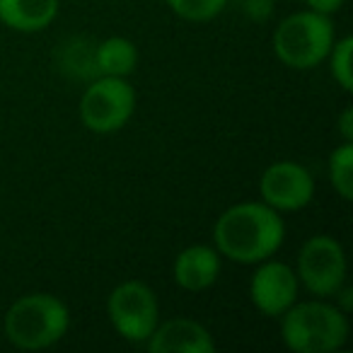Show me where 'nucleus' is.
<instances>
[{
	"mask_svg": "<svg viewBox=\"0 0 353 353\" xmlns=\"http://www.w3.org/2000/svg\"><path fill=\"white\" fill-rule=\"evenodd\" d=\"M167 6L174 15L189 22H208L221 15L228 0H167Z\"/></svg>",
	"mask_w": 353,
	"mask_h": 353,
	"instance_id": "obj_15",
	"label": "nucleus"
},
{
	"mask_svg": "<svg viewBox=\"0 0 353 353\" xmlns=\"http://www.w3.org/2000/svg\"><path fill=\"white\" fill-rule=\"evenodd\" d=\"M138 63V49L133 41L123 39V37H109L94 51V68L102 75H112V78H126L133 73Z\"/></svg>",
	"mask_w": 353,
	"mask_h": 353,
	"instance_id": "obj_13",
	"label": "nucleus"
},
{
	"mask_svg": "<svg viewBox=\"0 0 353 353\" xmlns=\"http://www.w3.org/2000/svg\"><path fill=\"white\" fill-rule=\"evenodd\" d=\"M339 128H341L343 141H353V109H343V114L339 117Z\"/></svg>",
	"mask_w": 353,
	"mask_h": 353,
	"instance_id": "obj_19",
	"label": "nucleus"
},
{
	"mask_svg": "<svg viewBox=\"0 0 353 353\" xmlns=\"http://www.w3.org/2000/svg\"><path fill=\"white\" fill-rule=\"evenodd\" d=\"M334 46V25L329 15L303 10L288 15L274 32V51L288 68H317Z\"/></svg>",
	"mask_w": 353,
	"mask_h": 353,
	"instance_id": "obj_4",
	"label": "nucleus"
},
{
	"mask_svg": "<svg viewBox=\"0 0 353 353\" xmlns=\"http://www.w3.org/2000/svg\"><path fill=\"white\" fill-rule=\"evenodd\" d=\"M145 343L150 353H213L216 348L203 324L184 317L157 324Z\"/></svg>",
	"mask_w": 353,
	"mask_h": 353,
	"instance_id": "obj_10",
	"label": "nucleus"
},
{
	"mask_svg": "<svg viewBox=\"0 0 353 353\" xmlns=\"http://www.w3.org/2000/svg\"><path fill=\"white\" fill-rule=\"evenodd\" d=\"M59 15V0H0V22L15 32H41Z\"/></svg>",
	"mask_w": 353,
	"mask_h": 353,
	"instance_id": "obj_12",
	"label": "nucleus"
},
{
	"mask_svg": "<svg viewBox=\"0 0 353 353\" xmlns=\"http://www.w3.org/2000/svg\"><path fill=\"white\" fill-rule=\"evenodd\" d=\"M252 303L266 317H281L298 298V276L283 261H266L250 283Z\"/></svg>",
	"mask_w": 353,
	"mask_h": 353,
	"instance_id": "obj_9",
	"label": "nucleus"
},
{
	"mask_svg": "<svg viewBox=\"0 0 353 353\" xmlns=\"http://www.w3.org/2000/svg\"><path fill=\"white\" fill-rule=\"evenodd\" d=\"M351 49H353V39L351 37H343L341 41L332 46L327 59H332V75L339 85H341L346 92L353 90V73H351Z\"/></svg>",
	"mask_w": 353,
	"mask_h": 353,
	"instance_id": "obj_16",
	"label": "nucleus"
},
{
	"mask_svg": "<svg viewBox=\"0 0 353 353\" xmlns=\"http://www.w3.org/2000/svg\"><path fill=\"white\" fill-rule=\"evenodd\" d=\"M281 334L295 353H332L348 339L346 312L327 303L290 305L283 314Z\"/></svg>",
	"mask_w": 353,
	"mask_h": 353,
	"instance_id": "obj_3",
	"label": "nucleus"
},
{
	"mask_svg": "<svg viewBox=\"0 0 353 353\" xmlns=\"http://www.w3.org/2000/svg\"><path fill=\"white\" fill-rule=\"evenodd\" d=\"M259 192L274 211H298L312 201L314 179L298 162H274L261 174Z\"/></svg>",
	"mask_w": 353,
	"mask_h": 353,
	"instance_id": "obj_8",
	"label": "nucleus"
},
{
	"mask_svg": "<svg viewBox=\"0 0 353 353\" xmlns=\"http://www.w3.org/2000/svg\"><path fill=\"white\" fill-rule=\"evenodd\" d=\"M329 179L343 201L353 199V145L346 141L329 157Z\"/></svg>",
	"mask_w": 353,
	"mask_h": 353,
	"instance_id": "obj_14",
	"label": "nucleus"
},
{
	"mask_svg": "<svg viewBox=\"0 0 353 353\" xmlns=\"http://www.w3.org/2000/svg\"><path fill=\"white\" fill-rule=\"evenodd\" d=\"M285 228L266 203H237L218 218L213 240L218 252L237 264H259L283 245Z\"/></svg>",
	"mask_w": 353,
	"mask_h": 353,
	"instance_id": "obj_1",
	"label": "nucleus"
},
{
	"mask_svg": "<svg viewBox=\"0 0 353 353\" xmlns=\"http://www.w3.org/2000/svg\"><path fill=\"white\" fill-rule=\"evenodd\" d=\"M245 12L252 20H266L271 15V0H245Z\"/></svg>",
	"mask_w": 353,
	"mask_h": 353,
	"instance_id": "obj_17",
	"label": "nucleus"
},
{
	"mask_svg": "<svg viewBox=\"0 0 353 353\" xmlns=\"http://www.w3.org/2000/svg\"><path fill=\"white\" fill-rule=\"evenodd\" d=\"M346 0H305V6L314 12H322V15H332V12H339L343 8Z\"/></svg>",
	"mask_w": 353,
	"mask_h": 353,
	"instance_id": "obj_18",
	"label": "nucleus"
},
{
	"mask_svg": "<svg viewBox=\"0 0 353 353\" xmlns=\"http://www.w3.org/2000/svg\"><path fill=\"white\" fill-rule=\"evenodd\" d=\"M336 293L341 295V307H339V310H341V312H348V310H351V305H353V290L351 288H343V290L339 288Z\"/></svg>",
	"mask_w": 353,
	"mask_h": 353,
	"instance_id": "obj_20",
	"label": "nucleus"
},
{
	"mask_svg": "<svg viewBox=\"0 0 353 353\" xmlns=\"http://www.w3.org/2000/svg\"><path fill=\"white\" fill-rule=\"evenodd\" d=\"M136 109V90L123 78L102 75L83 94L80 119L94 133H114L128 123Z\"/></svg>",
	"mask_w": 353,
	"mask_h": 353,
	"instance_id": "obj_5",
	"label": "nucleus"
},
{
	"mask_svg": "<svg viewBox=\"0 0 353 353\" xmlns=\"http://www.w3.org/2000/svg\"><path fill=\"white\" fill-rule=\"evenodd\" d=\"M70 314L63 300L49 293H32L15 300L6 314V336L22 351L49 348L65 336Z\"/></svg>",
	"mask_w": 353,
	"mask_h": 353,
	"instance_id": "obj_2",
	"label": "nucleus"
},
{
	"mask_svg": "<svg viewBox=\"0 0 353 353\" xmlns=\"http://www.w3.org/2000/svg\"><path fill=\"white\" fill-rule=\"evenodd\" d=\"M107 310L119 336L133 343H145L160 324V307H157L155 293L141 281H126L117 285L109 295Z\"/></svg>",
	"mask_w": 353,
	"mask_h": 353,
	"instance_id": "obj_6",
	"label": "nucleus"
},
{
	"mask_svg": "<svg viewBox=\"0 0 353 353\" xmlns=\"http://www.w3.org/2000/svg\"><path fill=\"white\" fill-rule=\"evenodd\" d=\"M218 274H221V256L213 247H187L174 259V281L192 293L211 288L218 281Z\"/></svg>",
	"mask_w": 353,
	"mask_h": 353,
	"instance_id": "obj_11",
	"label": "nucleus"
},
{
	"mask_svg": "<svg viewBox=\"0 0 353 353\" xmlns=\"http://www.w3.org/2000/svg\"><path fill=\"white\" fill-rule=\"evenodd\" d=\"M298 276L310 293L327 298L341 288L346 279V254L334 237L317 235L303 245L298 256Z\"/></svg>",
	"mask_w": 353,
	"mask_h": 353,
	"instance_id": "obj_7",
	"label": "nucleus"
}]
</instances>
